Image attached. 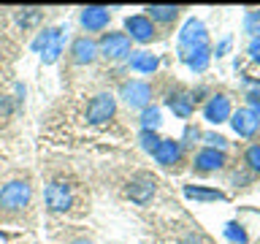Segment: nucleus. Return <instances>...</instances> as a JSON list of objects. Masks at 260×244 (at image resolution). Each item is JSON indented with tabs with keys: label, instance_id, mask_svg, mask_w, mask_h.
Returning a JSON list of instances; mask_svg holds the SVG:
<instances>
[{
	"label": "nucleus",
	"instance_id": "nucleus-1",
	"mask_svg": "<svg viewBox=\"0 0 260 244\" xmlns=\"http://www.w3.org/2000/svg\"><path fill=\"white\" fill-rule=\"evenodd\" d=\"M179 57L190 65L195 73H203L209 68L211 52H209V36L203 22H198L195 16L184 22L182 33H179Z\"/></svg>",
	"mask_w": 260,
	"mask_h": 244
},
{
	"label": "nucleus",
	"instance_id": "nucleus-2",
	"mask_svg": "<svg viewBox=\"0 0 260 244\" xmlns=\"http://www.w3.org/2000/svg\"><path fill=\"white\" fill-rule=\"evenodd\" d=\"M32 190L24 179H11L8 185H3L0 190V209L3 211H22L30 203Z\"/></svg>",
	"mask_w": 260,
	"mask_h": 244
},
{
	"label": "nucleus",
	"instance_id": "nucleus-3",
	"mask_svg": "<svg viewBox=\"0 0 260 244\" xmlns=\"http://www.w3.org/2000/svg\"><path fill=\"white\" fill-rule=\"evenodd\" d=\"M32 49L41 52V60H44L46 65L57 63V57L62 54V30L60 27L44 30L36 41H32Z\"/></svg>",
	"mask_w": 260,
	"mask_h": 244
},
{
	"label": "nucleus",
	"instance_id": "nucleus-4",
	"mask_svg": "<svg viewBox=\"0 0 260 244\" xmlns=\"http://www.w3.org/2000/svg\"><path fill=\"white\" fill-rule=\"evenodd\" d=\"M98 52L109 60H122L130 54V36L127 33H106L98 44Z\"/></svg>",
	"mask_w": 260,
	"mask_h": 244
},
{
	"label": "nucleus",
	"instance_id": "nucleus-5",
	"mask_svg": "<svg viewBox=\"0 0 260 244\" xmlns=\"http://www.w3.org/2000/svg\"><path fill=\"white\" fill-rule=\"evenodd\" d=\"M114 111H117V101H114V95L101 93V95H95L92 101H89V106H87V122L101 125V122L114 117Z\"/></svg>",
	"mask_w": 260,
	"mask_h": 244
},
{
	"label": "nucleus",
	"instance_id": "nucleus-6",
	"mask_svg": "<svg viewBox=\"0 0 260 244\" xmlns=\"http://www.w3.org/2000/svg\"><path fill=\"white\" fill-rule=\"evenodd\" d=\"M119 95H122V101H125L130 109H146V103H149V98H152V89L146 81H125L119 89Z\"/></svg>",
	"mask_w": 260,
	"mask_h": 244
},
{
	"label": "nucleus",
	"instance_id": "nucleus-7",
	"mask_svg": "<svg viewBox=\"0 0 260 244\" xmlns=\"http://www.w3.org/2000/svg\"><path fill=\"white\" fill-rule=\"evenodd\" d=\"M125 30L130 33V38H133V41H138V44H146V41L154 38V24H152L149 16H144V14L127 16V19H125Z\"/></svg>",
	"mask_w": 260,
	"mask_h": 244
},
{
	"label": "nucleus",
	"instance_id": "nucleus-8",
	"mask_svg": "<svg viewBox=\"0 0 260 244\" xmlns=\"http://www.w3.org/2000/svg\"><path fill=\"white\" fill-rule=\"evenodd\" d=\"M109 19H111V14H109V8H103V6H87V8H81V27H84L87 33L103 30L106 24H109Z\"/></svg>",
	"mask_w": 260,
	"mask_h": 244
},
{
	"label": "nucleus",
	"instance_id": "nucleus-9",
	"mask_svg": "<svg viewBox=\"0 0 260 244\" xmlns=\"http://www.w3.org/2000/svg\"><path fill=\"white\" fill-rule=\"evenodd\" d=\"M71 190L65 182H52L46 187V206L52 211H68L71 209Z\"/></svg>",
	"mask_w": 260,
	"mask_h": 244
},
{
	"label": "nucleus",
	"instance_id": "nucleus-10",
	"mask_svg": "<svg viewBox=\"0 0 260 244\" xmlns=\"http://www.w3.org/2000/svg\"><path fill=\"white\" fill-rule=\"evenodd\" d=\"M127 195H130V201H136V203H146L154 195V179L146 176V174L133 176L127 185Z\"/></svg>",
	"mask_w": 260,
	"mask_h": 244
},
{
	"label": "nucleus",
	"instance_id": "nucleus-11",
	"mask_svg": "<svg viewBox=\"0 0 260 244\" xmlns=\"http://www.w3.org/2000/svg\"><path fill=\"white\" fill-rule=\"evenodd\" d=\"M152 155L160 166H174L179 160V155H182V146H179V141H174V138H160V144L154 146Z\"/></svg>",
	"mask_w": 260,
	"mask_h": 244
},
{
	"label": "nucleus",
	"instance_id": "nucleus-12",
	"mask_svg": "<svg viewBox=\"0 0 260 244\" xmlns=\"http://www.w3.org/2000/svg\"><path fill=\"white\" fill-rule=\"evenodd\" d=\"M203 117H206L209 122H214V125L225 122L228 117H231V101H228L225 95L211 98V101L206 103V109H203Z\"/></svg>",
	"mask_w": 260,
	"mask_h": 244
},
{
	"label": "nucleus",
	"instance_id": "nucleus-13",
	"mask_svg": "<svg viewBox=\"0 0 260 244\" xmlns=\"http://www.w3.org/2000/svg\"><path fill=\"white\" fill-rule=\"evenodd\" d=\"M222 163H225V155L217 146H206V149H201L195 155V168L198 171H217V168H222Z\"/></svg>",
	"mask_w": 260,
	"mask_h": 244
},
{
	"label": "nucleus",
	"instance_id": "nucleus-14",
	"mask_svg": "<svg viewBox=\"0 0 260 244\" xmlns=\"http://www.w3.org/2000/svg\"><path fill=\"white\" fill-rule=\"evenodd\" d=\"M71 54H73V60H76L79 65H89L98 57V44L92 38H76L73 41V46H71Z\"/></svg>",
	"mask_w": 260,
	"mask_h": 244
},
{
	"label": "nucleus",
	"instance_id": "nucleus-15",
	"mask_svg": "<svg viewBox=\"0 0 260 244\" xmlns=\"http://www.w3.org/2000/svg\"><path fill=\"white\" fill-rule=\"evenodd\" d=\"M231 125H233L236 133L244 136V138L255 136V130H257V122H255V117H252L249 109H239V111H236L233 119H231Z\"/></svg>",
	"mask_w": 260,
	"mask_h": 244
},
{
	"label": "nucleus",
	"instance_id": "nucleus-16",
	"mask_svg": "<svg viewBox=\"0 0 260 244\" xmlns=\"http://www.w3.org/2000/svg\"><path fill=\"white\" fill-rule=\"evenodd\" d=\"M184 198L190 201H201V203H211V201H225V193L219 190H209V187H198V185H187L184 187Z\"/></svg>",
	"mask_w": 260,
	"mask_h": 244
},
{
	"label": "nucleus",
	"instance_id": "nucleus-17",
	"mask_svg": "<svg viewBox=\"0 0 260 244\" xmlns=\"http://www.w3.org/2000/svg\"><path fill=\"white\" fill-rule=\"evenodd\" d=\"M157 65H160V60L152 52H136L133 57H130V68L138 71V73H154Z\"/></svg>",
	"mask_w": 260,
	"mask_h": 244
},
{
	"label": "nucleus",
	"instance_id": "nucleus-18",
	"mask_svg": "<svg viewBox=\"0 0 260 244\" xmlns=\"http://www.w3.org/2000/svg\"><path fill=\"white\" fill-rule=\"evenodd\" d=\"M168 109L176 114V117H182V119H187V117H192V98L190 95H171L168 98Z\"/></svg>",
	"mask_w": 260,
	"mask_h": 244
},
{
	"label": "nucleus",
	"instance_id": "nucleus-19",
	"mask_svg": "<svg viewBox=\"0 0 260 244\" xmlns=\"http://www.w3.org/2000/svg\"><path fill=\"white\" fill-rule=\"evenodd\" d=\"M146 11H149L152 22H174L176 14H179V8L176 6H149Z\"/></svg>",
	"mask_w": 260,
	"mask_h": 244
},
{
	"label": "nucleus",
	"instance_id": "nucleus-20",
	"mask_svg": "<svg viewBox=\"0 0 260 244\" xmlns=\"http://www.w3.org/2000/svg\"><path fill=\"white\" fill-rule=\"evenodd\" d=\"M160 122H162V119H160V109H154V106L149 109V106H146L144 114H141V128H144V130H157Z\"/></svg>",
	"mask_w": 260,
	"mask_h": 244
},
{
	"label": "nucleus",
	"instance_id": "nucleus-21",
	"mask_svg": "<svg viewBox=\"0 0 260 244\" xmlns=\"http://www.w3.org/2000/svg\"><path fill=\"white\" fill-rule=\"evenodd\" d=\"M138 141H141V146L146 152H154V146L160 144V138H157L154 130H141V133H138Z\"/></svg>",
	"mask_w": 260,
	"mask_h": 244
},
{
	"label": "nucleus",
	"instance_id": "nucleus-22",
	"mask_svg": "<svg viewBox=\"0 0 260 244\" xmlns=\"http://www.w3.org/2000/svg\"><path fill=\"white\" fill-rule=\"evenodd\" d=\"M225 236H228L231 241H239V244L247 241V233H244V231H241V228L236 225V223H228V225H225Z\"/></svg>",
	"mask_w": 260,
	"mask_h": 244
},
{
	"label": "nucleus",
	"instance_id": "nucleus-23",
	"mask_svg": "<svg viewBox=\"0 0 260 244\" xmlns=\"http://www.w3.org/2000/svg\"><path fill=\"white\" fill-rule=\"evenodd\" d=\"M38 19H41V11H38V8H24V11L19 14V24H22V27H30V24L38 22Z\"/></svg>",
	"mask_w": 260,
	"mask_h": 244
},
{
	"label": "nucleus",
	"instance_id": "nucleus-24",
	"mask_svg": "<svg viewBox=\"0 0 260 244\" xmlns=\"http://www.w3.org/2000/svg\"><path fill=\"white\" fill-rule=\"evenodd\" d=\"M247 33H260V11H252L247 14V22H244Z\"/></svg>",
	"mask_w": 260,
	"mask_h": 244
},
{
	"label": "nucleus",
	"instance_id": "nucleus-25",
	"mask_svg": "<svg viewBox=\"0 0 260 244\" xmlns=\"http://www.w3.org/2000/svg\"><path fill=\"white\" fill-rule=\"evenodd\" d=\"M247 163L255 171H260V146H249L247 149Z\"/></svg>",
	"mask_w": 260,
	"mask_h": 244
},
{
	"label": "nucleus",
	"instance_id": "nucleus-26",
	"mask_svg": "<svg viewBox=\"0 0 260 244\" xmlns=\"http://www.w3.org/2000/svg\"><path fill=\"white\" fill-rule=\"evenodd\" d=\"M249 54H252V60H260V36L249 41Z\"/></svg>",
	"mask_w": 260,
	"mask_h": 244
},
{
	"label": "nucleus",
	"instance_id": "nucleus-27",
	"mask_svg": "<svg viewBox=\"0 0 260 244\" xmlns=\"http://www.w3.org/2000/svg\"><path fill=\"white\" fill-rule=\"evenodd\" d=\"M206 141H211V144H217L219 149L225 146V138H219V136H206Z\"/></svg>",
	"mask_w": 260,
	"mask_h": 244
},
{
	"label": "nucleus",
	"instance_id": "nucleus-28",
	"mask_svg": "<svg viewBox=\"0 0 260 244\" xmlns=\"http://www.w3.org/2000/svg\"><path fill=\"white\" fill-rule=\"evenodd\" d=\"M255 106H252V117H255V122H260V103L257 101H252Z\"/></svg>",
	"mask_w": 260,
	"mask_h": 244
},
{
	"label": "nucleus",
	"instance_id": "nucleus-29",
	"mask_svg": "<svg viewBox=\"0 0 260 244\" xmlns=\"http://www.w3.org/2000/svg\"><path fill=\"white\" fill-rule=\"evenodd\" d=\"M6 239H8V236H6V233H0V244H6Z\"/></svg>",
	"mask_w": 260,
	"mask_h": 244
},
{
	"label": "nucleus",
	"instance_id": "nucleus-30",
	"mask_svg": "<svg viewBox=\"0 0 260 244\" xmlns=\"http://www.w3.org/2000/svg\"><path fill=\"white\" fill-rule=\"evenodd\" d=\"M73 244H89V241H84V239H79V241H73Z\"/></svg>",
	"mask_w": 260,
	"mask_h": 244
}]
</instances>
